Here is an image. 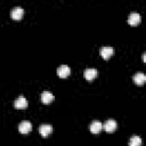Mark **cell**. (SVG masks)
<instances>
[{"label":"cell","instance_id":"1","mask_svg":"<svg viewBox=\"0 0 146 146\" xmlns=\"http://www.w3.org/2000/svg\"><path fill=\"white\" fill-rule=\"evenodd\" d=\"M99 52H100V56H102L103 58L107 59V58H110V57L113 55L114 49H113V47H111V46H103V47L100 48Z\"/></svg>","mask_w":146,"mask_h":146},{"label":"cell","instance_id":"2","mask_svg":"<svg viewBox=\"0 0 146 146\" xmlns=\"http://www.w3.org/2000/svg\"><path fill=\"white\" fill-rule=\"evenodd\" d=\"M116 127H117V123H116V121L113 120V119L106 120L105 123L103 124V128H104L107 132H113V131L116 129Z\"/></svg>","mask_w":146,"mask_h":146},{"label":"cell","instance_id":"3","mask_svg":"<svg viewBox=\"0 0 146 146\" xmlns=\"http://www.w3.org/2000/svg\"><path fill=\"white\" fill-rule=\"evenodd\" d=\"M23 14H24V10H23V8L19 7V6L14 7V8L11 9V11H10V16H11V18H14V19H21L22 16H23Z\"/></svg>","mask_w":146,"mask_h":146},{"label":"cell","instance_id":"4","mask_svg":"<svg viewBox=\"0 0 146 146\" xmlns=\"http://www.w3.org/2000/svg\"><path fill=\"white\" fill-rule=\"evenodd\" d=\"M31 129H32V124L30 121H22L18 125V130L22 133H27L31 131Z\"/></svg>","mask_w":146,"mask_h":146},{"label":"cell","instance_id":"5","mask_svg":"<svg viewBox=\"0 0 146 146\" xmlns=\"http://www.w3.org/2000/svg\"><path fill=\"white\" fill-rule=\"evenodd\" d=\"M70 73H71V68H70V66H67V65H60V66L57 68V74H58V76H60V78H66Z\"/></svg>","mask_w":146,"mask_h":146},{"label":"cell","instance_id":"6","mask_svg":"<svg viewBox=\"0 0 146 146\" xmlns=\"http://www.w3.org/2000/svg\"><path fill=\"white\" fill-rule=\"evenodd\" d=\"M83 76L88 80V81H91L92 79H95L97 76V70L96 68H86L84 72H83Z\"/></svg>","mask_w":146,"mask_h":146},{"label":"cell","instance_id":"7","mask_svg":"<svg viewBox=\"0 0 146 146\" xmlns=\"http://www.w3.org/2000/svg\"><path fill=\"white\" fill-rule=\"evenodd\" d=\"M15 107L16 108H25L27 106V100L24 96H19L15 99V103H14Z\"/></svg>","mask_w":146,"mask_h":146},{"label":"cell","instance_id":"8","mask_svg":"<svg viewBox=\"0 0 146 146\" xmlns=\"http://www.w3.org/2000/svg\"><path fill=\"white\" fill-rule=\"evenodd\" d=\"M51 131H52V127L50 124H41L39 127V132L43 137H47L48 135H50Z\"/></svg>","mask_w":146,"mask_h":146},{"label":"cell","instance_id":"9","mask_svg":"<svg viewBox=\"0 0 146 146\" xmlns=\"http://www.w3.org/2000/svg\"><path fill=\"white\" fill-rule=\"evenodd\" d=\"M102 129H103V123L100 121L95 120V121L91 122V124H90V131L92 133H98V132H100Z\"/></svg>","mask_w":146,"mask_h":146},{"label":"cell","instance_id":"10","mask_svg":"<svg viewBox=\"0 0 146 146\" xmlns=\"http://www.w3.org/2000/svg\"><path fill=\"white\" fill-rule=\"evenodd\" d=\"M140 22V15L138 13H131L128 17V23L130 25H137Z\"/></svg>","mask_w":146,"mask_h":146},{"label":"cell","instance_id":"11","mask_svg":"<svg viewBox=\"0 0 146 146\" xmlns=\"http://www.w3.org/2000/svg\"><path fill=\"white\" fill-rule=\"evenodd\" d=\"M145 81H146V76H145L144 73H141V72H137V73L133 75V82H135L136 84L141 86V84H144Z\"/></svg>","mask_w":146,"mask_h":146},{"label":"cell","instance_id":"12","mask_svg":"<svg viewBox=\"0 0 146 146\" xmlns=\"http://www.w3.org/2000/svg\"><path fill=\"white\" fill-rule=\"evenodd\" d=\"M52 99H54V95H52L51 92H49V91H43V92L41 94V102H42L43 104H49V103L52 102Z\"/></svg>","mask_w":146,"mask_h":146},{"label":"cell","instance_id":"13","mask_svg":"<svg viewBox=\"0 0 146 146\" xmlns=\"http://www.w3.org/2000/svg\"><path fill=\"white\" fill-rule=\"evenodd\" d=\"M141 145V138L139 136H132L129 141V146H140Z\"/></svg>","mask_w":146,"mask_h":146}]
</instances>
